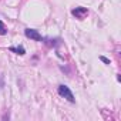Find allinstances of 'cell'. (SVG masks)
Masks as SVG:
<instances>
[{
	"mask_svg": "<svg viewBox=\"0 0 121 121\" xmlns=\"http://www.w3.org/2000/svg\"><path fill=\"white\" fill-rule=\"evenodd\" d=\"M57 91H58V94H60V95H61L63 98H66L67 101H70V103H76L74 94L71 93V90H70L67 86H64V84H60V86H58V88H57Z\"/></svg>",
	"mask_w": 121,
	"mask_h": 121,
	"instance_id": "6da1fadb",
	"label": "cell"
},
{
	"mask_svg": "<svg viewBox=\"0 0 121 121\" xmlns=\"http://www.w3.org/2000/svg\"><path fill=\"white\" fill-rule=\"evenodd\" d=\"M24 36L27 39H30V40H34V41H43V36L34 29H26L24 30Z\"/></svg>",
	"mask_w": 121,
	"mask_h": 121,
	"instance_id": "7a4b0ae2",
	"label": "cell"
},
{
	"mask_svg": "<svg viewBox=\"0 0 121 121\" xmlns=\"http://www.w3.org/2000/svg\"><path fill=\"white\" fill-rule=\"evenodd\" d=\"M71 14L76 17V19H78V20H81V19H84L87 14H88V10L86 9V7H74L73 10H71Z\"/></svg>",
	"mask_w": 121,
	"mask_h": 121,
	"instance_id": "3957f363",
	"label": "cell"
},
{
	"mask_svg": "<svg viewBox=\"0 0 121 121\" xmlns=\"http://www.w3.org/2000/svg\"><path fill=\"white\" fill-rule=\"evenodd\" d=\"M43 41L47 46H51V47H56L57 44H60V39H44L43 37Z\"/></svg>",
	"mask_w": 121,
	"mask_h": 121,
	"instance_id": "277c9868",
	"label": "cell"
},
{
	"mask_svg": "<svg viewBox=\"0 0 121 121\" xmlns=\"http://www.w3.org/2000/svg\"><path fill=\"white\" fill-rule=\"evenodd\" d=\"M9 50L13 51L14 54H19V56H23V54L26 53V50H24L23 46H19V47H9Z\"/></svg>",
	"mask_w": 121,
	"mask_h": 121,
	"instance_id": "5b68a950",
	"label": "cell"
},
{
	"mask_svg": "<svg viewBox=\"0 0 121 121\" xmlns=\"http://www.w3.org/2000/svg\"><path fill=\"white\" fill-rule=\"evenodd\" d=\"M4 34H7V27L4 26V23L0 20V36H4Z\"/></svg>",
	"mask_w": 121,
	"mask_h": 121,
	"instance_id": "8992f818",
	"label": "cell"
},
{
	"mask_svg": "<svg viewBox=\"0 0 121 121\" xmlns=\"http://www.w3.org/2000/svg\"><path fill=\"white\" fill-rule=\"evenodd\" d=\"M100 60H101L103 63H105V64H110V60L107 57H104V56H100Z\"/></svg>",
	"mask_w": 121,
	"mask_h": 121,
	"instance_id": "52a82bcc",
	"label": "cell"
},
{
	"mask_svg": "<svg viewBox=\"0 0 121 121\" xmlns=\"http://www.w3.org/2000/svg\"><path fill=\"white\" fill-rule=\"evenodd\" d=\"M0 88H3V76L0 74Z\"/></svg>",
	"mask_w": 121,
	"mask_h": 121,
	"instance_id": "ba28073f",
	"label": "cell"
}]
</instances>
